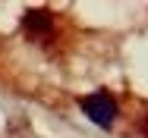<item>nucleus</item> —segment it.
<instances>
[{"mask_svg": "<svg viewBox=\"0 0 148 138\" xmlns=\"http://www.w3.org/2000/svg\"><path fill=\"white\" fill-rule=\"evenodd\" d=\"M145 135H148V119H145Z\"/></svg>", "mask_w": 148, "mask_h": 138, "instance_id": "2", "label": "nucleus"}, {"mask_svg": "<svg viewBox=\"0 0 148 138\" xmlns=\"http://www.w3.org/2000/svg\"><path fill=\"white\" fill-rule=\"evenodd\" d=\"M79 107H82V113L88 116L95 126H101V129H110V126L117 122V116H120V107H117V101H114L110 91H91V94H85V97L79 101Z\"/></svg>", "mask_w": 148, "mask_h": 138, "instance_id": "1", "label": "nucleus"}]
</instances>
